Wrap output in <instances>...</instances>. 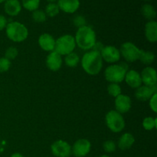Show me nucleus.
<instances>
[{"instance_id": "1", "label": "nucleus", "mask_w": 157, "mask_h": 157, "mask_svg": "<svg viewBox=\"0 0 157 157\" xmlns=\"http://www.w3.org/2000/svg\"><path fill=\"white\" fill-rule=\"evenodd\" d=\"M81 67L90 75H97L103 67V59L101 53L96 51H89L83 55L81 60Z\"/></svg>"}, {"instance_id": "2", "label": "nucleus", "mask_w": 157, "mask_h": 157, "mask_svg": "<svg viewBox=\"0 0 157 157\" xmlns=\"http://www.w3.org/2000/svg\"><path fill=\"white\" fill-rule=\"evenodd\" d=\"M76 45L82 50L92 49L97 42L96 33L91 27L84 25L78 29L75 37Z\"/></svg>"}, {"instance_id": "3", "label": "nucleus", "mask_w": 157, "mask_h": 157, "mask_svg": "<svg viewBox=\"0 0 157 157\" xmlns=\"http://www.w3.org/2000/svg\"><path fill=\"white\" fill-rule=\"evenodd\" d=\"M8 38L15 42H22L29 37L27 27L19 21H11L6 27Z\"/></svg>"}, {"instance_id": "4", "label": "nucleus", "mask_w": 157, "mask_h": 157, "mask_svg": "<svg viewBox=\"0 0 157 157\" xmlns=\"http://www.w3.org/2000/svg\"><path fill=\"white\" fill-rule=\"evenodd\" d=\"M127 71L128 66L124 63L121 64H113L106 68L104 71V77L108 82L119 84L124 81Z\"/></svg>"}, {"instance_id": "5", "label": "nucleus", "mask_w": 157, "mask_h": 157, "mask_svg": "<svg viewBox=\"0 0 157 157\" xmlns=\"http://www.w3.org/2000/svg\"><path fill=\"white\" fill-rule=\"evenodd\" d=\"M105 123L109 130L113 133H120L125 128V121L121 113L115 110H110L106 114Z\"/></svg>"}, {"instance_id": "6", "label": "nucleus", "mask_w": 157, "mask_h": 157, "mask_svg": "<svg viewBox=\"0 0 157 157\" xmlns=\"http://www.w3.org/2000/svg\"><path fill=\"white\" fill-rule=\"evenodd\" d=\"M76 48L75 37L71 35H64L55 40V51L59 55H67L74 52Z\"/></svg>"}, {"instance_id": "7", "label": "nucleus", "mask_w": 157, "mask_h": 157, "mask_svg": "<svg viewBox=\"0 0 157 157\" xmlns=\"http://www.w3.org/2000/svg\"><path fill=\"white\" fill-rule=\"evenodd\" d=\"M121 55L127 62H135L138 61L140 55L141 49L132 42L127 41L121 44V49H119Z\"/></svg>"}, {"instance_id": "8", "label": "nucleus", "mask_w": 157, "mask_h": 157, "mask_svg": "<svg viewBox=\"0 0 157 157\" xmlns=\"http://www.w3.org/2000/svg\"><path fill=\"white\" fill-rule=\"evenodd\" d=\"M51 150L56 157H70L71 155V146L62 140L54 142L51 146Z\"/></svg>"}, {"instance_id": "9", "label": "nucleus", "mask_w": 157, "mask_h": 157, "mask_svg": "<svg viewBox=\"0 0 157 157\" xmlns=\"http://www.w3.org/2000/svg\"><path fill=\"white\" fill-rule=\"evenodd\" d=\"M91 144L87 139H79L73 144L71 147V153L75 157H84L90 151Z\"/></svg>"}, {"instance_id": "10", "label": "nucleus", "mask_w": 157, "mask_h": 157, "mask_svg": "<svg viewBox=\"0 0 157 157\" xmlns=\"http://www.w3.org/2000/svg\"><path fill=\"white\" fill-rule=\"evenodd\" d=\"M101 55L103 61L106 62L114 64L121 59V52L117 48L112 45L104 46L101 52Z\"/></svg>"}, {"instance_id": "11", "label": "nucleus", "mask_w": 157, "mask_h": 157, "mask_svg": "<svg viewBox=\"0 0 157 157\" xmlns=\"http://www.w3.org/2000/svg\"><path fill=\"white\" fill-rule=\"evenodd\" d=\"M115 109L120 113H126L130 111L132 107L131 99L128 95L120 94L117 98H115L114 101Z\"/></svg>"}, {"instance_id": "12", "label": "nucleus", "mask_w": 157, "mask_h": 157, "mask_svg": "<svg viewBox=\"0 0 157 157\" xmlns=\"http://www.w3.org/2000/svg\"><path fill=\"white\" fill-rule=\"evenodd\" d=\"M142 83L146 86L153 87L156 85L157 75L156 69L152 67H146L140 74Z\"/></svg>"}, {"instance_id": "13", "label": "nucleus", "mask_w": 157, "mask_h": 157, "mask_svg": "<svg viewBox=\"0 0 157 157\" xmlns=\"http://www.w3.org/2000/svg\"><path fill=\"white\" fill-rule=\"evenodd\" d=\"M62 56L55 51L51 52L46 58V65L50 71H57L62 65Z\"/></svg>"}, {"instance_id": "14", "label": "nucleus", "mask_w": 157, "mask_h": 157, "mask_svg": "<svg viewBox=\"0 0 157 157\" xmlns=\"http://www.w3.org/2000/svg\"><path fill=\"white\" fill-rule=\"evenodd\" d=\"M156 85L153 87H149L146 85H141L136 88L135 91V97L140 101H147L150 99L154 94L156 93Z\"/></svg>"}, {"instance_id": "15", "label": "nucleus", "mask_w": 157, "mask_h": 157, "mask_svg": "<svg viewBox=\"0 0 157 157\" xmlns=\"http://www.w3.org/2000/svg\"><path fill=\"white\" fill-rule=\"evenodd\" d=\"M38 42L40 48L44 52H51L55 51V39L50 34H41L38 38Z\"/></svg>"}, {"instance_id": "16", "label": "nucleus", "mask_w": 157, "mask_h": 157, "mask_svg": "<svg viewBox=\"0 0 157 157\" xmlns=\"http://www.w3.org/2000/svg\"><path fill=\"white\" fill-rule=\"evenodd\" d=\"M57 4L60 11L67 14H73L78 10L81 3L79 0H58Z\"/></svg>"}, {"instance_id": "17", "label": "nucleus", "mask_w": 157, "mask_h": 157, "mask_svg": "<svg viewBox=\"0 0 157 157\" xmlns=\"http://www.w3.org/2000/svg\"><path fill=\"white\" fill-rule=\"evenodd\" d=\"M124 81L129 87L131 88H138L142 85V79H141L140 74L135 70H129L126 73Z\"/></svg>"}, {"instance_id": "18", "label": "nucleus", "mask_w": 157, "mask_h": 157, "mask_svg": "<svg viewBox=\"0 0 157 157\" xmlns=\"http://www.w3.org/2000/svg\"><path fill=\"white\" fill-rule=\"evenodd\" d=\"M21 2L18 0H6L4 2L5 12L9 16H17L21 11Z\"/></svg>"}, {"instance_id": "19", "label": "nucleus", "mask_w": 157, "mask_h": 157, "mask_svg": "<svg viewBox=\"0 0 157 157\" xmlns=\"http://www.w3.org/2000/svg\"><path fill=\"white\" fill-rule=\"evenodd\" d=\"M145 36L147 41L155 43L157 41V22L155 20L149 21L145 25Z\"/></svg>"}, {"instance_id": "20", "label": "nucleus", "mask_w": 157, "mask_h": 157, "mask_svg": "<svg viewBox=\"0 0 157 157\" xmlns=\"http://www.w3.org/2000/svg\"><path fill=\"white\" fill-rule=\"evenodd\" d=\"M135 143V138L130 133H125L120 137L117 146L121 150H127L131 148Z\"/></svg>"}, {"instance_id": "21", "label": "nucleus", "mask_w": 157, "mask_h": 157, "mask_svg": "<svg viewBox=\"0 0 157 157\" xmlns=\"http://www.w3.org/2000/svg\"><path fill=\"white\" fill-rule=\"evenodd\" d=\"M141 13L146 19L153 21L156 17V11L150 4H144L141 8Z\"/></svg>"}, {"instance_id": "22", "label": "nucleus", "mask_w": 157, "mask_h": 157, "mask_svg": "<svg viewBox=\"0 0 157 157\" xmlns=\"http://www.w3.org/2000/svg\"><path fill=\"white\" fill-rule=\"evenodd\" d=\"M139 60L146 65L151 64L155 60V55L153 52H149V51L141 50Z\"/></svg>"}, {"instance_id": "23", "label": "nucleus", "mask_w": 157, "mask_h": 157, "mask_svg": "<svg viewBox=\"0 0 157 157\" xmlns=\"http://www.w3.org/2000/svg\"><path fill=\"white\" fill-rule=\"evenodd\" d=\"M80 61L81 60H80L79 56L75 52H71V53L65 55V58H64L66 65L68 66L69 67H75L80 62Z\"/></svg>"}, {"instance_id": "24", "label": "nucleus", "mask_w": 157, "mask_h": 157, "mask_svg": "<svg viewBox=\"0 0 157 157\" xmlns=\"http://www.w3.org/2000/svg\"><path fill=\"white\" fill-rule=\"evenodd\" d=\"M41 0H21V6L29 12L38 9Z\"/></svg>"}, {"instance_id": "25", "label": "nucleus", "mask_w": 157, "mask_h": 157, "mask_svg": "<svg viewBox=\"0 0 157 157\" xmlns=\"http://www.w3.org/2000/svg\"><path fill=\"white\" fill-rule=\"evenodd\" d=\"M44 12H45L47 17L48 16L51 17V18H53V17L57 16L59 14L60 9L58 8V6L57 3L50 2L45 6Z\"/></svg>"}, {"instance_id": "26", "label": "nucleus", "mask_w": 157, "mask_h": 157, "mask_svg": "<svg viewBox=\"0 0 157 157\" xmlns=\"http://www.w3.org/2000/svg\"><path fill=\"white\" fill-rule=\"evenodd\" d=\"M157 120L156 118H153L152 117H147L144 118L143 121V127L146 130H153L156 129L157 126Z\"/></svg>"}, {"instance_id": "27", "label": "nucleus", "mask_w": 157, "mask_h": 157, "mask_svg": "<svg viewBox=\"0 0 157 157\" xmlns=\"http://www.w3.org/2000/svg\"><path fill=\"white\" fill-rule=\"evenodd\" d=\"M121 92H122V89L119 84L110 83V84L107 86V93L113 98H117L119 96L120 94H121Z\"/></svg>"}, {"instance_id": "28", "label": "nucleus", "mask_w": 157, "mask_h": 157, "mask_svg": "<svg viewBox=\"0 0 157 157\" xmlns=\"http://www.w3.org/2000/svg\"><path fill=\"white\" fill-rule=\"evenodd\" d=\"M32 17L33 21L37 23L44 22L47 19V15H46L44 11L41 10V9H37V10L32 12Z\"/></svg>"}, {"instance_id": "29", "label": "nucleus", "mask_w": 157, "mask_h": 157, "mask_svg": "<svg viewBox=\"0 0 157 157\" xmlns=\"http://www.w3.org/2000/svg\"><path fill=\"white\" fill-rule=\"evenodd\" d=\"M18 51L14 46H11V47L8 48L6 49V52H5V58H6L7 59H9V61H12V60L15 59L17 56H18Z\"/></svg>"}, {"instance_id": "30", "label": "nucleus", "mask_w": 157, "mask_h": 157, "mask_svg": "<svg viewBox=\"0 0 157 157\" xmlns=\"http://www.w3.org/2000/svg\"><path fill=\"white\" fill-rule=\"evenodd\" d=\"M11 61L5 57L0 58V73H5L8 71L11 67Z\"/></svg>"}, {"instance_id": "31", "label": "nucleus", "mask_w": 157, "mask_h": 157, "mask_svg": "<svg viewBox=\"0 0 157 157\" xmlns=\"http://www.w3.org/2000/svg\"><path fill=\"white\" fill-rule=\"evenodd\" d=\"M116 148L117 145L115 142H113V140H106L103 144V149H104V150L106 153H113V152L116 150Z\"/></svg>"}, {"instance_id": "32", "label": "nucleus", "mask_w": 157, "mask_h": 157, "mask_svg": "<svg viewBox=\"0 0 157 157\" xmlns=\"http://www.w3.org/2000/svg\"><path fill=\"white\" fill-rule=\"evenodd\" d=\"M73 23L76 27H78V29L81 27H83L84 25H87V21H86V18H84L83 15H78L74 18L73 19Z\"/></svg>"}, {"instance_id": "33", "label": "nucleus", "mask_w": 157, "mask_h": 157, "mask_svg": "<svg viewBox=\"0 0 157 157\" xmlns=\"http://www.w3.org/2000/svg\"><path fill=\"white\" fill-rule=\"evenodd\" d=\"M149 101H150L149 105H150V109H151L154 113H157V94H154L150 98Z\"/></svg>"}, {"instance_id": "34", "label": "nucleus", "mask_w": 157, "mask_h": 157, "mask_svg": "<svg viewBox=\"0 0 157 157\" xmlns=\"http://www.w3.org/2000/svg\"><path fill=\"white\" fill-rule=\"evenodd\" d=\"M7 24V18H6V16H4L3 15L0 14V31H2L4 30V29H6Z\"/></svg>"}, {"instance_id": "35", "label": "nucleus", "mask_w": 157, "mask_h": 157, "mask_svg": "<svg viewBox=\"0 0 157 157\" xmlns=\"http://www.w3.org/2000/svg\"><path fill=\"white\" fill-rule=\"evenodd\" d=\"M11 157H24V156H23L21 154V153H13V154H12V156H11Z\"/></svg>"}, {"instance_id": "36", "label": "nucleus", "mask_w": 157, "mask_h": 157, "mask_svg": "<svg viewBox=\"0 0 157 157\" xmlns=\"http://www.w3.org/2000/svg\"><path fill=\"white\" fill-rule=\"evenodd\" d=\"M47 2H48L49 3L50 2H55L56 1H58V0H46Z\"/></svg>"}, {"instance_id": "37", "label": "nucleus", "mask_w": 157, "mask_h": 157, "mask_svg": "<svg viewBox=\"0 0 157 157\" xmlns=\"http://www.w3.org/2000/svg\"><path fill=\"white\" fill-rule=\"evenodd\" d=\"M98 157H110L109 156H107V155H102V156H100Z\"/></svg>"}, {"instance_id": "38", "label": "nucleus", "mask_w": 157, "mask_h": 157, "mask_svg": "<svg viewBox=\"0 0 157 157\" xmlns=\"http://www.w3.org/2000/svg\"><path fill=\"white\" fill-rule=\"evenodd\" d=\"M6 1V0H0V3H3V2H5Z\"/></svg>"}, {"instance_id": "39", "label": "nucleus", "mask_w": 157, "mask_h": 157, "mask_svg": "<svg viewBox=\"0 0 157 157\" xmlns=\"http://www.w3.org/2000/svg\"><path fill=\"white\" fill-rule=\"evenodd\" d=\"M144 1H152V0H144Z\"/></svg>"}]
</instances>
